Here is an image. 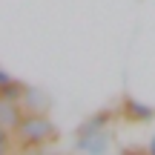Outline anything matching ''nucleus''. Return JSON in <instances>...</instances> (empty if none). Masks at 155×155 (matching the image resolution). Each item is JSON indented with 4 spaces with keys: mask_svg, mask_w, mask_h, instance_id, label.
I'll use <instances>...</instances> for the list:
<instances>
[{
    "mask_svg": "<svg viewBox=\"0 0 155 155\" xmlns=\"http://www.w3.org/2000/svg\"><path fill=\"white\" fill-rule=\"evenodd\" d=\"M127 109L132 112V118H152V109H150V106H138V104H132V101L127 104Z\"/></svg>",
    "mask_w": 155,
    "mask_h": 155,
    "instance_id": "f03ea898",
    "label": "nucleus"
},
{
    "mask_svg": "<svg viewBox=\"0 0 155 155\" xmlns=\"http://www.w3.org/2000/svg\"><path fill=\"white\" fill-rule=\"evenodd\" d=\"M20 132L26 135L29 141H46L52 135V127H49L46 118H29V121L20 124Z\"/></svg>",
    "mask_w": 155,
    "mask_h": 155,
    "instance_id": "f257e3e1",
    "label": "nucleus"
},
{
    "mask_svg": "<svg viewBox=\"0 0 155 155\" xmlns=\"http://www.w3.org/2000/svg\"><path fill=\"white\" fill-rule=\"evenodd\" d=\"M152 155H155V141H152Z\"/></svg>",
    "mask_w": 155,
    "mask_h": 155,
    "instance_id": "7ed1b4c3",
    "label": "nucleus"
}]
</instances>
